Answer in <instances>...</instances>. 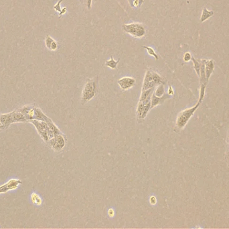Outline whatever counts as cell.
<instances>
[{
  "label": "cell",
  "instance_id": "4316f807",
  "mask_svg": "<svg viewBox=\"0 0 229 229\" xmlns=\"http://www.w3.org/2000/svg\"><path fill=\"white\" fill-rule=\"evenodd\" d=\"M109 216H111V217H113V216H114V210H113V209H109Z\"/></svg>",
  "mask_w": 229,
  "mask_h": 229
},
{
  "label": "cell",
  "instance_id": "4fadbf2b",
  "mask_svg": "<svg viewBox=\"0 0 229 229\" xmlns=\"http://www.w3.org/2000/svg\"><path fill=\"white\" fill-rule=\"evenodd\" d=\"M214 15V12L212 10H208L207 8H204L202 15L200 17V22H204L207 21L210 18H211L212 16Z\"/></svg>",
  "mask_w": 229,
  "mask_h": 229
},
{
  "label": "cell",
  "instance_id": "8fae6325",
  "mask_svg": "<svg viewBox=\"0 0 229 229\" xmlns=\"http://www.w3.org/2000/svg\"><path fill=\"white\" fill-rule=\"evenodd\" d=\"M169 95L168 94H164L161 97H158L154 94H153L152 97V106H151V109H153L155 107L159 104H163L165 101L169 98Z\"/></svg>",
  "mask_w": 229,
  "mask_h": 229
},
{
  "label": "cell",
  "instance_id": "484cf974",
  "mask_svg": "<svg viewBox=\"0 0 229 229\" xmlns=\"http://www.w3.org/2000/svg\"><path fill=\"white\" fill-rule=\"evenodd\" d=\"M92 1L93 0H86V6H87V8L89 10L91 8V4H92Z\"/></svg>",
  "mask_w": 229,
  "mask_h": 229
},
{
  "label": "cell",
  "instance_id": "5b68a950",
  "mask_svg": "<svg viewBox=\"0 0 229 229\" xmlns=\"http://www.w3.org/2000/svg\"><path fill=\"white\" fill-rule=\"evenodd\" d=\"M122 28L125 33L135 38H144L146 34V30L144 24L139 22H132L131 24H123Z\"/></svg>",
  "mask_w": 229,
  "mask_h": 229
},
{
  "label": "cell",
  "instance_id": "d4e9b609",
  "mask_svg": "<svg viewBox=\"0 0 229 229\" xmlns=\"http://www.w3.org/2000/svg\"><path fill=\"white\" fill-rule=\"evenodd\" d=\"M168 94L169 95H173V89H172V86H169V89H168Z\"/></svg>",
  "mask_w": 229,
  "mask_h": 229
},
{
  "label": "cell",
  "instance_id": "ba28073f",
  "mask_svg": "<svg viewBox=\"0 0 229 229\" xmlns=\"http://www.w3.org/2000/svg\"><path fill=\"white\" fill-rule=\"evenodd\" d=\"M66 140V136L62 133H61L55 135L53 138L48 141L47 145L55 151L59 152L65 148Z\"/></svg>",
  "mask_w": 229,
  "mask_h": 229
},
{
  "label": "cell",
  "instance_id": "ffe728a7",
  "mask_svg": "<svg viewBox=\"0 0 229 229\" xmlns=\"http://www.w3.org/2000/svg\"><path fill=\"white\" fill-rule=\"evenodd\" d=\"M192 57V56L191 53L189 52H186L184 53V57H183V60H184V62H189L190 61H191Z\"/></svg>",
  "mask_w": 229,
  "mask_h": 229
},
{
  "label": "cell",
  "instance_id": "ac0fdd59",
  "mask_svg": "<svg viewBox=\"0 0 229 229\" xmlns=\"http://www.w3.org/2000/svg\"><path fill=\"white\" fill-rule=\"evenodd\" d=\"M31 199H32V202L37 206L41 205V204H42V199H41L40 197L38 194H36V193H33L32 194Z\"/></svg>",
  "mask_w": 229,
  "mask_h": 229
},
{
  "label": "cell",
  "instance_id": "cb8c5ba5",
  "mask_svg": "<svg viewBox=\"0 0 229 229\" xmlns=\"http://www.w3.org/2000/svg\"><path fill=\"white\" fill-rule=\"evenodd\" d=\"M66 11H67V8H63L62 9V10H61V13H59V18H61V16L63 15V14H65V13L66 12Z\"/></svg>",
  "mask_w": 229,
  "mask_h": 229
},
{
  "label": "cell",
  "instance_id": "7402d4cb",
  "mask_svg": "<svg viewBox=\"0 0 229 229\" xmlns=\"http://www.w3.org/2000/svg\"><path fill=\"white\" fill-rule=\"evenodd\" d=\"M57 48H58V44L56 43V41L54 40V42L52 43V45H51L50 50H56Z\"/></svg>",
  "mask_w": 229,
  "mask_h": 229
},
{
  "label": "cell",
  "instance_id": "9c48e42d",
  "mask_svg": "<svg viewBox=\"0 0 229 229\" xmlns=\"http://www.w3.org/2000/svg\"><path fill=\"white\" fill-rule=\"evenodd\" d=\"M135 79L131 77H123L117 81V84L123 91H127L135 85Z\"/></svg>",
  "mask_w": 229,
  "mask_h": 229
},
{
  "label": "cell",
  "instance_id": "44dd1931",
  "mask_svg": "<svg viewBox=\"0 0 229 229\" xmlns=\"http://www.w3.org/2000/svg\"><path fill=\"white\" fill-rule=\"evenodd\" d=\"M62 1H63V0H59V1L58 2V3L56 4V5H55L54 6V10H56V12H59V13H61V10H62V9L61 8V3H62Z\"/></svg>",
  "mask_w": 229,
  "mask_h": 229
},
{
  "label": "cell",
  "instance_id": "e0dca14e",
  "mask_svg": "<svg viewBox=\"0 0 229 229\" xmlns=\"http://www.w3.org/2000/svg\"><path fill=\"white\" fill-rule=\"evenodd\" d=\"M143 48L146 49V50H147V52H148V54L149 56L154 57L155 60H158L159 57L158 56L157 53L155 52V50L153 48L150 47H148V46H143Z\"/></svg>",
  "mask_w": 229,
  "mask_h": 229
},
{
  "label": "cell",
  "instance_id": "52a82bcc",
  "mask_svg": "<svg viewBox=\"0 0 229 229\" xmlns=\"http://www.w3.org/2000/svg\"><path fill=\"white\" fill-rule=\"evenodd\" d=\"M152 106V98H149L143 101H139L136 109V116L138 119H144L147 116L151 109Z\"/></svg>",
  "mask_w": 229,
  "mask_h": 229
},
{
  "label": "cell",
  "instance_id": "603a6c76",
  "mask_svg": "<svg viewBox=\"0 0 229 229\" xmlns=\"http://www.w3.org/2000/svg\"><path fill=\"white\" fill-rule=\"evenodd\" d=\"M149 202H150V204H152V205H155V204H156L157 200H156V198H155V196L150 197V198H149Z\"/></svg>",
  "mask_w": 229,
  "mask_h": 229
},
{
  "label": "cell",
  "instance_id": "2e32d148",
  "mask_svg": "<svg viewBox=\"0 0 229 229\" xmlns=\"http://www.w3.org/2000/svg\"><path fill=\"white\" fill-rule=\"evenodd\" d=\"M131 8L134 9L139 8L144 3V0H127Z\"/></svg>",
  "mask_w": 229,
  "mask_h": 229
},
{
  "label": "cell",
  "instance_id": "8992f818",
  "mask_svg": "<svg viewBox=\"0 0 229 229\" xmlns=\"http://www.w3.org/2000/svg\"><path fill=\"white\" fill-rule=\"evenodd\" d=\"M200 104V102H199L194 107L187 108L179 113L176 121V129H177L178 130H181L184 129L187 125L188 122L189 121L192 115L196 112L197 108L199 107Z\"/></svg>",
  "mask_w": 229,
  "mask_h": 229
},
{
  "label": "cell",
  "instance_id": "30bf717a",
  "mask_svg": "<svg viewBox=\"0 0 229 229\" xmlns=\"http://www.w3.org/2000/svg\"><path fill=\"white\" fill-rule=\"evenodd\" d=\"M22 184V181L20 180L12 179L9 180L5 184L0 186V194L6 193L10 190H13L17 188L18 186Z\"/></svg>",
  "mask_w": 229,
  "mask_h": 229
},
{
  "label": "cell",
  "instance_id": "277c9868",
  "mask_svg": "<svg viewBox=\"0 0 229 229\" xmlns=\"http://www.w3.org/2000/svg\"><path fill=\"white\" fill-rule=\"evenodd\" d=\"M97 84L95 79H89L86 81L82 91L81 104H85L95 98L97 94Z\"/></svg>",
  "mask_w": 229,
  "mask_h": 229
},
{
  "label": "cell",
  "instance_id": "5bb4252c",
  "mask_svg": "<svg viewBox=\"0 0 229 229\" xmlns=\"http://www.w3.org/2000/svg\"><path fill=\"white\" fill-rule=\"evenodd\" d=\"M119 61H120V59H119L117 61H114L113 57H111L110 60H108L105 62V65L107 67L111 68V69H115L117 67L118 63H119Z\"/></svg>",
  "mask_w": 229,
  "mask_h": 229
},
{
  "label": "cell",
  "instance_id": "3957f363",
  "mask_svg": "<svg viewBox=\"0 0 229 229\" xmlns=\"http://www.w3.org/2000/svg\"><path fill=\"white\" fill-rule=\"evenodd\" d=\"M29 122H31L35 126L38 134L46 144H48V141L54 136L55 135L53 131L50 129L48 124L46 122L33 120L29 121Z\"/></svg>",
  "mask_w": 229,
  "mask_h": 229
},
{
  "label": "cell",
  "instance_id": "7c38bea8",
  "mask_svg": "<svg viewBox=\"0 0 229 229\" xmlns=\"http://www.w3.org/2000/svg\"><path fill=\"white\" fill-rule=\"evenodd\" d=\"M214 69V61L212 59L207 60L205 61V75L206 79L208 81L210 76L212 75Z\"/></svg>",
  "mask_w": 229,
  "mask_h": 229
},
{
  "label": "cell",
  "instance_id": "6da1fadb",
  "mask_svg": "<svg viewBox=\"0 0 229 229\" xmlns=\"http://www.w3.org/2000/svg\"><path fill=\"white\" fill-rule=\"evenodd\" d=\"M18 111H20L24 114L26 118L27 122L36 120L44 121L46 122L50 120V118L46 115L42 111V109L38 108L36 104L26 105V106L18 109Z\"/></svg>",
  "mask_w": 229,
  "mask_h": 229
},
{
  "label": "cell",
  "instance_id": "7a4b0ae2",
  "mask_svg": "<svg viewBox=\"0 0 229 229\" xmlns=\"http://www.w3.org/2000/svg\"><path fill=\"white\" fill-rule=\"evenodd\" d=\"M165 84H166L165 79L159 73L153 70L148 69L145 72L141 91L156 88L159 85H165Z\"/></svg>",
  "mask_w": 229,
  "mask_h": 229
},
{
  "label": "cell",
  "instance_id": "d6986e66",
  "mask_svg": "<svg viewBox=\"0 0 229 229\" xmlns=\"http://www.w3.org/2000/svg\"><path fill=\"white\" fill-rule=\"evenodd\" d=\"M54 41V40L51 37V36L49 35L46 36V40H45V45L47 48L50 50V47H51V45Z\"/></svg>",
  "mask_w": 229,
  "mask_h": 229
},
{
  "label": "cell",
  "instance_id": "83f0119b",
  "mask_svg": "<svg viewBox=\"0 0 229 229\" xmlns=\"http://www.w3.org/2000/svg\"><path fill=\"white\" fill-rule=\"evenodd\" d=\"M0 130H4L3 125L2 122V120H1V119H0Z\"/></svg>",
  "mask_w": 229,
  "mask_h": 229
},
{
  "label": "cell",
  "instance_id": "9a60e30c",
  "mask_svg": "<svg viewBox=\"0 0 229 229\" xmlns=\"http://www.w3.org/2000/svg\"><path fill=\"white\" fill-rule=\"evenodd\" d=\"M191 61H192L194 64V69L197 75L200 77V68H201V62L200 60H198V59H195L194 57H192Z\"/></svg>",
  "mask_w": 229,
  "mask_h": 229
}]
</instances>
